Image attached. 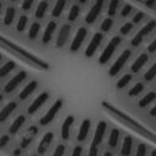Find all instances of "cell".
I'll use <instances>...</instances> for the list:
<instances>
[{"instance_id":"6da1fadb","label":"cell","mask_w":156,"mask_h":156,"mask_svg":"<svg viewBox=\"0 0 156 156\" xmlns=\"http://www.w3.org/2000/svg\"><path fill=\"white\" fill-rule=\"evenodd\" d=\"M121 41H122V39H121V37H118V35H115L113 38H111V40H110L108 44L105 46V49L102 50L101 55L99 56V63H100V65H105V63H107V62L110 61V58H111L112 55L115 54L116 49H117L118 45L121 44Z\"/></svg>"},{"instance_id":"7a4b0ae2","label":"cell","mask_w":156,"mask_h":156,"mask_svg":"<svg viewBox=\"0 0 156 156\" xmlns=\"http://www.w3.org/2000/svg\"><path fill=\"white\" fill-rule=\"evenodd\" d=\"M130 56H132V50H130V49H124V50L119 54V56L116 58V61L112 63V66L110 67L108 74H110L111 77H115L116 74H118L119 71L123 68V66L127 63V61L129 60Z\"/></svg>"},{"instance_id":"3957f363","label":"cell","mask_w":156,"mask_h":156,"mask_svg":"<svg viewBox=\"0 0 156 156\" xmlns=\"http://www.w3.org/2000/svg\"><path fill=\"white\" fill-rule=\"evenodd\" d=\"M62 106H63L62 99L55 100V102L49 107V110L46 111V113L39 119V123H40L41 126H48L49 123H51V122L54 121V118L56 117V115H57V113L60 112V110L62 108Z\"/></svg>"},{"instance_id":"277c9868","label":"cell","mask_w":156,"mask_h":156,"mask_svg":"<svg viewBox=\"0 0 156 156\" xmlns=\"http://www.w3.org/2000/svg\"><path fill=\"white\" fill-rule=\"evenodd\" d=\"M26 78H27V72H26V71H18V72L5 84L4 91H5L6 94L12 93L13 90H16V88H17L20 84H22V83L26 80Z\"/></svg>"},{"instance_id":"5b68a950","label":"cell","mask_w":156,"mask_h":156,"mask_svg":"<svg viewBox=\"0 0 156 156\" xmlns=\"http://www.w3.org/2000/svg\"><path fill=\"white\" fill-rule=\"evenodd\" d=\"M106 130H107V123H106L105 121H100V122L96 124V128H95V132H94L93 140H91V144H90V145L99 147V146L101 145V143L104 141Z\"/></svg>"},{"instance_id":"8992f818","label":"cell","mask_w":156,"mask_h":156,"mask_svg":"<svg viewBox=\"0 0 156 156\" xmlns=\"http://www.w3.org/2000/svg\"><path fill=\"white\" fill-rule=\"evenodd\" d=\"M102 40H104L102 33H100V32L94 33V35L91 37V39H90V41H89V44H88V46L85 49V56L87 57H91L96 52V50L100 46V44L102 43Z\"/></svg>"},{"instance_id":"52a82bcc","label":"cell","mask_w":156,"mask_h":156,"mask_svg":"<svg viewBox=\"0 0 156 156\" xmlns=\"http://www.w3.org/2000/svg\"><path fill=\"white\" fill-rule=\"evenodd\" d=\"M87 34H88V29H87L85 27L78 28V30H77V33H76V35H74L72 43H71V46H69L71 51L76 52V51H78V50L80 49V46H82V44H83V41H84Z\"/></svg>"},{"instance_id":"ba28073f","label":"cell","mask_w":156,"mask_h":156,"mask_svg":"<svg viewBox=\"0 0 156 156\" xmlns=\"http://www.w3.org/2000/svg\"><path fill=\"white\" fill-rule=\"evenodd\" d=\"M48 99H49V93L48 91H43V93H40L33 101H32V104L28 106V108H27V112L29 113V115H33V113H35L46 101H48Z\"/></svg>"},{"instance_id":"9c48e42d","label":"cell","mask_w":156,"mask_h":156,"mask_svg":"<svg viewBox=\"0 0 156 156\" xmlns=\"http://www.w3.org/2000/svg\"><path fill=\"white\" fill-rule=\"evenodd\" d=\"M102 6H104V1H100V0L95 1V4L90 7V10L88 11V13L85 16V22L88 24H91L96 21V18L99 17V15L102 11Z\"/></svg>"},{"instance_id":"30bf717a","label":"cell","mask_w":156,"mask_h":156,"mask_svg":"<svg viewBox=\"0 0 156 156\" xmlns=\"http://www.w3.org/2000/svg\"><path fill=\"white\" fill-rule=\"evenodd\" d=\"M54 138H55V135H54V133H52V132H46V133L41 136V139H40L39 144H38L37 152H38L39 155L45 154V152H46V150L49 149V146L51 145V143L54 141Z\"/></svg>"},{"instance_id":"8fae6325","label":"cell","mask_w":156,"mask_h":156,"mask_svg":"<svg viewBox=\"0 0 156 156\" xmlns=\"http://www.w3.org/2000/svg\"><path fill=\"white\" fill-rule=\"evenodd\" d=\"M73 123H74V117L73 116H67L62 124H61V138L63 140H68L69 136H71V130H72V127H73Z\"/></svg>"},{"instance_id":"7c38bea8","label":"cell","mask_w":156,"mask_h":156,"mask_svg":"<svg viewBox=\"0 0 156 156\" xmlns=\"http://www.w3.org/2000/svg\"><path fill=\"white\" fill-rule=\"evenodd\" d=\"M69 34H71V26L65 23L58 30V34H57V38H56V46L62 48L66 44V41L68 40Z\"/></svg>"},{"instance_id":"4fadbf2b","label":"cell","mask_w":156,"mask_h":156,"mask_svg":"<svg viewBox=\"0 0 156 156\" xmlns=\"http://www.w3.org/2000/svg\"><path fill=\"white\" fill-rule=\"evenodd\" d=\"M90 128H91V121L89 118H85L82 121L80 126H79V129H78V133H77V140L79 143L84 141L88 135H89V132H90Z\"/></svg>"},{"instance_id":"5bb4252c","label":"cell","mask_w":156,"mask_h":156,"mask_svg":"<svg viewBox=\"0 0 156 156\" xmlns=\"http://www.w3.org/2000/svg\"><path fill=\"white\" fill-rule=\"evenodd\" d=\"M37 88H38V80L33 79V80L28 82V83L23 87V89L20 91L18 98H20L21 100H26L28 96H30V95L35 91V89H37Z\"/></svg>"},{"instance_id":"9a60e30c","label":"cell","mask_w":156,"mask_h":156,"mask_svg":"<svg viewBox=\"0 0 156 156\" xmlns=\"http://www.w3.org/2000/svg\"><path fill=\"white\" fill-rule=\"evenodd\" d=\"M56 26H57V23H56L55 21H49V22H48V24H46V27H45V29H44L43 37H41V41H43L44 44H48V43L51 41L52 35H54V33H55V30H56Z\"/></svg>"},{"instance_id":"2e32d148","label":"cell","mask_w":156,"mask_h":156,"mask_svg":"<svg viewBox=\"0 0 156 156\" xmlns=\"http://www.w3.org/2000/svg\"><path fill=\"white\" fill-rule=\"evenodd\" d=\"M147 61H149V55H147L146 52H141V54L133 61V63H132V66H130V71H132L133 73L139 72V71L143 68V66H144Z\"/></svg>"},{"instance_id":"e0dca14e","label":"cell","mask_w":156,"mask_h":156,"mask_svg":"<svg viewBox=\"0 0 156 156\" xmlns=\"http://www.w3.org/2000/svg\"><path fill=\"white\" fill-rule=\"evenodd\" d=\"M37 133H38V127H35V126L29 127L28 130H27V135H24V136L21 139V144H20V145H21V149L28 147L29 144L33 141V138L37 135Z\"/></svg>"},{"instance_id":"ac0fdd59","label":"cell","mask_w":156,"mask_h":156,"mask_svg":"<svg viewBox=\"0 0 156 156\" xmlns=\"http://www.w3.org/2000/svg\"><path fill=\"white\" fill-rule=\"evenodd\" d=\"M133 138L130 135H126L122 140V145H121V155L122 156H130L133 152Z\"/></svg>"},{"instance_id":"d6986e66","label":"cell","mask_w":156,"mask_h":156,"mask_svg":"<svg viewBox=\"0 0 156 156\" xmlns=\"http://www.w3.org/2000/svg\"><path fill=\"white\" fill-rule=\"evenodd\" d=\"M16 108H17V102H16V101H10V102H7V104L0 110V122H5V121L10 117V115H11Z\"/></svg>"},{"instance_id":"ffe728a7","label":"cell","mask_w":156,"mask_h":156,"mask_svg":"<svg viewBox=\"0 0 156 156\" xmlns=\"http://www.w3.org/2000/svg\"><path fill=\"white\" fill-rule=\"evenodd\" d=\"M119 139H121V132L118 128H112L110 130L108 138H107V145L111 149H116L119 144Z\"/></svg>"},{"instance_id":"44dd1931","label":"cell","mask_w":156,"mask_h":156,"mask_svg":"<svg viewBox=\"0 0 156 156\" xmlns=\"http://www.w3.org/2000/svg\"><path fill=\"white\" fill-rule=\"evenodd\" d=\"M24 122H26V117H24L23 115L17 116V117L12 121V123L10 124V127H9V133H10V134H16V133L22 128V126L24 124Z\"/></svg>"},{"instance_id":"7402d4cb","label":"cell","mask_w":156,"mask_h":156,"mask_svg":"<svg viewBox=\"0 0 156 156\" xmlns=\"http://www.w3.org/2000/svg\"><path fill=\"white\" fill-rule=\"evenodd\" d=\"M15 17H16V9L13 6H9L6 7L5 10V13H4V18H2V22L5 26H10L12 24V22L15 21Z\"/></svg>"},{"instance_id":"603a6c76","label":"cell","mask_w":156,"mask_h":156,"mask_svg":"<svg viewBox=\"0 0 156 156\" xmlns=\"http://www.w3.org/2000/svg\"><path fill=\"white\" fill-rule=\"evenodd\" d=\"M155 27H156V21H155V20H151V21H149L145 26H143V27L140 28V30L136 33V35H139L141 39H144V37L149 35V34L155 29Z\"/></svg>"},{"instance_id":"cb8c5ba5","label":"cell","mask_w":156,"mask_h":156,"mask_svg":"<svg viewBox=\"0 0 156 156\" xmlns=\"http://www.w3.org/2000/svg\"><path fill=\"white\" fill-rule=\"evenodd\" d=\"M16 68V63L11 60H7L1 67H0V78H4L6 76H9L13 69Z\"/></svg>"},{"instance_id":"d4e9b609","label":"cell","mask_w":156,"mask_h":156,"mask_svg":"<svg viewBox=\"0 0 156 156\" xmlns=\"http://www.w3.org/2000/svg\"><path fill=\"white\" fill-rule=\"evenodd\" d=\"M154 100H156V93L155 91H149L147 94H145L138 102V106L139 107H146L149 106Z\"/></svg>"},{"instance_id":"484cf974","label":"cell","mask_w":156,"mask_h":156,"mask_svg":"<svg viewBox=\"0 0 156 156\" xmlns=\"http://www.w3.org/2000/svg\"><path fill=\"white\" fill-rule=\"evenodd\" d=\"M65 6H66V0H57L52 7V11H51V15L54 17H60L61 13L63 12L65 10Z\"/></svg>"},{"instance_id":"4316f807","label":"cell","mask_w":156,"mask_h":156,"mask_svg":"<svg viewBox=\"0 0 156 156\" xmlns=\"http://www.w3.org/2000/svg\"><path fill=\"white\" fill-rule=\"evenodd\" d=\"M48 6H49L48 1H45V0L40 1V2L38 4L37 9H35V13H34L35 17H37V18H43V17L45 16L46 11H48Z\"/></svg>"},{"instance_id":"83f0119b","label":"cell","mask_w":156,"mask_h":156,"mask_svg":"<svg viewBox=\"0 0 156 156\" xmlns=\"http://www.w3.org/2000/svg\"><path fill=\"white\" fill-rule=\"evenodd\" d=\"M132 74H129V73H126V74H123L118 80H117V83H116V88L117 89H123V88H126L129 83H130V80H132Z\"/></svg>"},{"instance_id":"f1b7e54d","label":"cell","mask_w":156,"mask_h":156,"mask_svg":"<svg viewBox=\"0 0 156 156\" xmlns=\"http://www.w3.org/2000/svg\"><path fill=\"white\" fill-rule=\"evenodd\" d=\"M40 32V23L39 22H33L28 29V38L29 39H35Z\"/></svg>"},{"instance_id":"f546056e","label":"cell","mask_w":156,"mask_h":156,"mask_svg":"<svg viewBox=\"0 0 156 156\" xmlns=\"http://www.w3.org/2000/svg\"><path fill=\"white\" fill-rule=\"evenodd\" d=\"M27 24H28V17L26 15H21L18 17L17 22H16V30L17 32H23L26 29Z\"/></svg>"},{"instance_id":"4dcf8cb0","label":"cell","mask_w":156,"mask_h":156,"mask_svg":"<svg viewBox=\"0 0 156 156\" xmlns=\"http://www.w3.org/2000/svg\"><path fill=\"white\" fill-rule=\"evenodd\" d=\"M79 12H80V7L77 4L72 5L71 9H69V12H68V16H67L68 21H71V22L76 21L78 18V16H79Z\"/></svg>"},{"instance_id":"1f68e13d","label":"cell","mask_w":156,"mask_h":156,"mask_svg":"<svg viewBox=\"0 0 156 156\" xmlns=\"http://www.w3.org/2000/svg\"><path fill=\"white\" fill-rule=\"evenodd\" d=\"M143 90H144V84H143L141 82H138V83H135V84L128 90V96H136V95H139Z\"/></svg>"},{"instance_id":"d6a6232c","label":"cell","mask_w":156,"mask_h":156,"mask_svg":"<svg viewBox=\"0 0 156 156\" xmlns=\"http://www.w3.org/2000/svg\"><path fill=\"white\" fill-rule=\"evenodd\" d=\"M119 6V0H110L108 2V7H107V15L110 17L115 16L117 12V9Z\"/></svg>"},{"instance_id":"836d02e7","label":"cell","mask_w":156,"mask_h":156,"mask_svg":"<svg viewBox=\"0 0 156 156\" xmlns=\"http://www.w3.org/2000/svg\"><path fill=\"white\" fill-rule=\"evenodd\" d=\"M155 77H156V62H155L154 65H151V66L149 67V69L144 73V79H145L146 82H151Z\"/></svg>"},{"instance_id":"e575fe53","label":"cell","mask_w":156,"mask_h":156,"mask_svg":"<svg viewBox=\"0 0 156 156\" xmlns=\"http://www.w3.org/2000/svg\"><path fill=\"white\" fill-rule=\"evenodd\" d=\"M112 26H113V20H112L111 17H107V18H105V20L101 22L100 29H101L102 32H108V30L112 28Z\"/></svg>"},{"instance_id":"d590c367","label":"cell","mask_w":156,"mask_h":156,"mask_svg":"<svg viewBox=\"0 0 156 156\" xmlns=\"http://www.w3.org/2000/svg\"><path fill=\"white\" fill-rule=\"evenodd\" d=\"M147 154V146L144 143H139L135 150V156H146Z\"/></svg>"},{"instance_id":"8d00e7d4","label":"cell","mask_w":156,"mask_h":156,"mask_svg":"<svg viewBox=\"0 0 156 156\" xmlns=\"http://www.w3.org/2000/svg\"><path fill=\"white\" fill-rule=\"evenodd\" d=\"M133 29V23L132 22H126L123 26H121V28H119V33L122 34V35H127V34H129V32Z\"/></svg>"},{"instance_id":"74e56055","label":"cell","mask_w":156,"mask_h":156,"mask_svg":"<svg viewBox=\"0 0 156 156\" xmlns=\"http://www.w3.org/2000/svg\"><path fill=\"white\" fill-rule=\"evenodd\" d=\"M65 151H66V146L63 144H58L55 147V150H54V152H52L51 156H63L65 155Z\"/></svg>"},{"instance_id":"f35d334b","label":"cell","mask_w":156,"mask_h":156,"mask_svg":"<svg viewBox=\"0 0 156 156\" xmlns=\"http://www.w3.org/2000/svg\"><path fill=\"white\" fill-rule=\"evenodd\" d=\"M132 10H133L132 5H130V4H126V5L122 7V10H121V16H122V17H128V16L130 15Z\"/></svg>"},{"instance_id":"ab89813d","label":"cell","mask_w":156,"mask_h":156,"mask_svg":"<svg viewBox=\"0 0 156 156\" xmlns=\"http://www.w3.org/2000/svg\"><path fill=\"white\" fill-rule=\"evenodd\" d=\"M144 17H145V13H144L143 11H138V12L133 16L132 23H133V24H134V23H135V24H136V23H140V22L143 21V18H144Z\"/></svg>"},{"instance_id":"60d3db41","label":"cell","mask_w":156,"mask_h":156,"mask_svg":"<svg viewBox=\"0 0 156 156\" xmlns=\"http://www.w3.org/2000/svg\"><path fill=\"white\" fill-rule=\"evenodd\" d=\"M10 143V135L9 134H4L0 136V149L6 147V145Z\"/></svg>"},{"instance_id":"b9f144b4","label":"cell","mask_w":156,"mask_h":156,"mask_svg":"<svg viewBox=\"0 0 156 156\" xmlns=\"http://www.w3.org/2000/svg\"><path fill=\"white\" fill-rule=\"evenodd\" d=\"M82 155H83V146L82 145H76L69 156H82Z\"/></svg>"},{"instance_id":"7bdbcfd3","label":"cell","mask_w":156,"mask_h":156,"mask_svg":"<svg viewBox=\"0 0 156 156\" xmlns=\"http://www.w3.org/2000/svg\"><path fill=\"white\" fill-rule=\"evenodd\" d=\"M34 1H35V0H23V1H22V9L26 10V11H28V10L33 6Z\"/></svg>"},{"instance_id":"ee69618b","label":"cell","mask_w":156,"mask_h":156,"mask_svg":"<svg viewBox=\"0 0 156 156\" xmlns=\"http://www.w3.org/2000/svg\"><path fill=\"white\" fill-rule=\"evenodd\" d=\"M98 155H99V147L90 145L89 151H88V156H98Z\"/></svg>"},{"instance_id":"f6af8a7d","label":"cell","mask_w":156,"mask_h":156,"mask_svg":"<svg viewBox=\"0 0 156 156\" xmlns=\"http://www.w3.org/2000/svg\"><path fill=\"white\" fill-rule=\"evenodd\" d=\"M147 51L149 52H151V54H154V52H156V38L147 45Z\"/></svg>"},{"instance_id":"bcb514c9","label":"cell","mask_w":156,"mask_h":156,"mask_svg":"<svg viewBox=\"0 0 156 156\" xmlns=\"http://www.w3.org/2000/svg\"><path fill=\"white\" fill-rule=\"evenodd\" d=\"M156 5V0H145V6L147 7H154Z\"/></svg>"},{"instance_id":"7dc6e473","label":"cell","mask_w":156,"mask_h":156,"mask_svg":"<svg viewBox=\"0 0 156 156\" xmlns=\"http://www.w3.org/2000/svg\"><path fill=\"white\" fill-rule=\"evenodd\" d=\"M22 154V149H15L12 151V156H21Z\"/></svg>"},{"instance_id":"c3c4849f","label":"cell","mask_w":156,"mask_h":156,"mask_svg":"<svg viewBox=\"0 0 156 156\" xmlns=\"http://www.w3.org/2000/svg\"><path fill=\"white\" fill-rule=\"evenodd\" d=\"M149 113H150V116H151V117H156V105H155V106L149 111Z\"/></svg>"},{"instance_id":"681fc988","label":"cell","mask_w":156,"mask_h":156,"mask_svg":"<svg viewBox=\"0 0 156 156\" xmlns=\"http://www.w3.org/2000/svg\"><path fill=\"white\" fill-rule=\"evenodd\" d=\"M102 156H113V154H112V152H111V151H105V152H104V155H102Z\"/></svg>"},{"instance_id":"f907efd6","label":"cell","mask_w":156,"mask_h":156,"mask_svg":"<svg viewBox=\"0 0 156 156\" xmlns=\"http://www.w3.org/2000/svg\"><path fill=\"white\" fill-rule=\"evenodd\" d=\"M150 156H156V150H152V151L150 152Z\"/></svg>"},{"instance_id":"816d5d0a","label":"cell","mask_w":156,"mask_h":156,"mask_svg":"<svg viewBox=\"0 0 156 156\" xmlns=\"http://www.w3.org/2000/svg\"><path fill=\"white\" fill-rule=\"evenodd\" d=\"M1 11H2V4L0 2V15H1Z\"/></svg>"},{"instance_id":"f5cc1de1","label":"cell","mask_w":156,"mask_h":156,"mask_svg":"<svg viewBox=\"0 0 156 156\" xmlns=\"http://www.w3.org/2000/svg\"><path fill=\"white\" fill-rule=\"evenodd\" d=\"M4 100V96H2V94H0V102Z\"/></svg>"},{"instance_id":"db71d44e","label":"cell","mask_w":156,"mask_h":156,"mask_svg":"<svg viewBox=\"0 0 156 156\" xmlns=\"http://www.w3.org/2000/svg\"><path fill=\"white\" fill-rule=\"evenodd\" d=\"M79 2H82V4H84V2H87V0H79Z\"/></svg>"},{"instance_id":"11a10c76","label":"cell","mask_w":156,"mask_h":156,"mask_svg":"<svg viewBox=\"0 0 156 156\" xmlns=\"http://www.w3.org/2000/svg\"><path fill=\"white\" fill-rule=\"evenodd\" d=\"M32 156H39V154H34V155H32Z\"/></svg>"},{"instance_id":"9f6ffc18","label":"cell","mask_w":156,"mask_h":156,"mask_svg":"<svg viewBox=\"0 0 156 156\" xmlns=\"http://www.w3.org/2000/svg\"><path fill=\"white\" fill-rule=\"evenodd\" d=\"M1 58H2V55H1V54H0V61H1Z\"/></svg>"},{"instance_id":"6f0895ef","label":"cell","mask_w":156,"mask_h":156,"mask_svg":"<svg viewBox=\"0 0 156 156\" xmlns=\"http://www.w3.org/2000/svg\"><path fill=\"white\" fill-rule=\"evenodd\" d=\"M11 1H17V0H11Z\"/></svg>"},{"instance_id":"680465c9","label":"cell","mask_w":156,"mask_h":156,"mask_svg":"<svg viewBox=\"0 0 156 156\" xmlns=\"http://www.w3.org/2000/svg\"><path fill=\"white\" fill-rule=\"evenodd\" d=\"M100 1H104V0H100Z\"/></svg>"}]
</instances>
